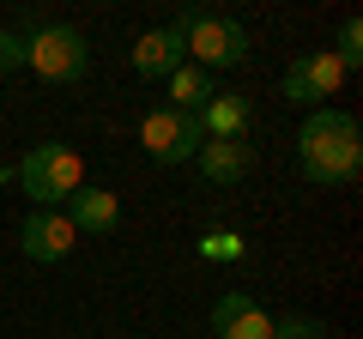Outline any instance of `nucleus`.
Segmentation results:
<instances>
[{
    "label": "nucleus",
    "instance_id": "f257e3e1",
    "mask_svg": "<svg viewBox=\"0 0 363 339\" xmlns=\"http://www.w3.org/2000/svg\"><path fill=\"white\" fill-rule=\"evenodd\" d=\"M297 164L315 188H345L363 170V128L345 109H309L297 133Z\"/></svg>",
    "mask_w": 363,
    "mask_h": 339
},
{
    "label": "nucleus",
    "instance_id": "f03ea898",
    "mask_svg": "<svg viewBox=\"0 0 363 339\" xmlns=\"http://www.w3.org/2000/svg\"><path fill=\"white\" fill-rule=\"evenodd\" d=\"M13 170H18V188L30 194V206H37V212H61V200H73L79 188H85V164H79V152H73V145H61V140L30 145Z\"/></svg>",
    "mask_w": 363,
    "mask_h": 339
},
{
    "label": "nucleus",
    "instance_id": "7ed1b4c3",
    "mask_svg": "<svg viewBox=\"0 0 363 339\" xmlns=\"http://www.w3.org/2000/svg\"><path fill=\"white\" fill-rule=\"evenodd\" d=\"M182 37V55H194L200 73H218V67H242L248 61V30L236 18H218L206 6H188L182 18H169Z\"/></svg>",
    "mask_w": 363,
    "mask_h": 339
},
{
    "label": "nucleus",
    "instance_id": "20e7f679",
    "mask_svg": "<svg viewBox=\"0 0 363 339\" xmlns=\"http://www.w3.org/2000/svg\"><path fill=\"white\" fill-rule=\"evenodd\" d=\"M18 43H25V67L49 85H79L91 73V43L73 25H30Z\"/></svg>",
    "mask_w": 363,
    "mask_h": 339
},
{
    "label": "nucleus",
    "instance_id": "39448f33",
    "mask_svg": "<svg viewBox=\"0 0 363 339\" xmlns=\"http://www.w3.org/2000/svg\"><path fill=\"white\" fill-rule=\"evenodd\" d=\"M140 145L152 164H194V152L206 145V133H200V116H182V109H152V116L140 121Z\"/></svg>",
    "mask_w": 363,
    "mask_h": 339
},
{
    "label": "nucleus",
    "instance_id": "423d86ee",
    "mask_svg": "<svg viewBox=\"0 0 363 339\" xmlns=\"http://www.w3.org/2000/svg\"><path fill=\"white\" fill-rule=\"evenodd\" d=\"M345 85V67L333 61V49H315V55H297L285 67V97L303 109H327V97H339Z\"/></svg>",
    "mask_w": 363,
    "mask_h": 339
},
{
    "label": "nucleus",
    "instance_id": "0eeeda50",
    "mask_svg": "<svg viewBox=\"0 0 363 339\" xmlns=\"http://www.w3.org/2000/svg\"><path fill=\"white\" fill-rule=\"evenodd\" d=\"M73 243H79V230L67 224V212H37V206H30V218L18 224V248H25V261H37V267L67 261Z\"/></svg>",
    "mask_w": 363,
    "mask_h": 339
},
{
    "label": "nucleus",
    "instance_id": "6e6552de",
    "mask_svg": "<svg viewBox=\"0 0 363 339\" xmlns=\"http://www.w3.org/2000/svg\"><path fill=\"white\" fill-rule=\"evenodd\" d=\"M212 333L218 339H272V309H260L248 291H224L212 303Z\"/></svg>",
    "mask_w": 363,
    "mask_h": 339
},
{
    "label": "nucleus",
    "instance_id": "1a4fd4ad",
    "mask_svg": "<svg viewBox=\"0 0 363 339\" xmlns=\"http://www.w3.org/2000/svg\"><path fill=\"white\" fill-rule=\"evenodd\" d=\"M67 224H73L79 236H116L121 230V200L109 194V188H79L73 200H67Z\"/></svg>",
    "mask_w": 363,
    "mask_h": 339
},
{
    "label": "nucleus",
    "instance_id": "9d476101",
    "mask_svg": "<svg viewBox=\"0 0 363 339\" xmlns=\"http://www.w3.org/2000/svg\"><path fill=\"white\" fill-rule=\"evenodd\" d=\"M194 164H200V176H206L212 188H236L255 170V152H248V140H206L194 152Z\"/></svg>",
    "mask_w": 363,
    "mask_h": 339
},
{
    "label": "nucleus",
    "instance_id": "9b49d317",
    "mask_svg": "<svg viewBox=\"0 0 363 339\" xmlns=\"http://www.w3.org/2000/svg\"><path fill=\"white\" fill-rule=\"evenodd\" d=\"M128 61H133V73H140V79H169V73L182 67V37H176V25H157V30H145V37H133Z\"/></svg>",
    "mask_w": 363,
    "mask_h": 339
},
{
    "label": "nucleus",
    "instance_id": "f8f14e48",
    "mask_svg": "<svg viewBox=\"0 0 363 339\" xmlns=\"http://www.w3.org/2000/svg\"><path fill=\"white\" fill-rule=\"evenodd\" d=\"M255 128V104L242 91H212V104L200 109V133L206 140H248Z\"/></svg>",
    "mask_w": 363,
    "mask_h": 339
},
{
    "label": "nucleus",
    "instance_id": "ddd939ff",
    "mask_svg": "<svg viewBox=\"0 0 363 339\" xmlns=\"http://www.w3.org/2000/svg\"><path fill=\"white\" fill-rule=\"evenodd\" d=\"M164 85H169V109H182V116H200L212 104V73H200L194 61H182Z\"/></svg>",
    "mask_w": 363,
    "mask_h": 339
},
{
    "label": "nucleus",
    "instance_id": "4468645a",
    "mask_svg": "<svg viewBox=\"0 0 363 339\" xmlns=\"http://www.w3.org/2000/svg\"><path fill=\"white\" fill-rule=\"evenodd\" d=\"M333 61L345 67H363V18H345V25H339V43H333Z\"/></svg>",
    "mask_w": 363,
    "mask_h": 339
},
{
    "label": "nucleus",
    "instance_id": "2eb2a0df",
    "mask_svg": "<svg viewBox=\"0 0 363 339\" xmlns=\"http://www.w3.org/2000/svg\"><path fill=\"white\" fill-rule=\"evenodd\" d=\"M242 236H236V230H206V236H200V261H242Z\"/></svg>",
    "mask_w": 363,
    "mask_h": 339
},
{
    "label": "nucleus",
    "instance_id": "dca6fc26",
    "mask_svg": "<svg viewBox=\"0 0 363 339\" xmlns=\"http://www.w3.org/2000/svg\"><path fill=\"white\" fill-rule=\"evenodd\" d=\"M272 339H327V321H315V315H272Z\"/></svg>",
    "mask_w": 363,
    "mask_h": 339
},
{
    "label": "nucleus",
    "instance_id": "f3484780",
    "mask_svg": "<svg viewBox=\"0 0 363 339\" xmlns=\"http://www.w3.org/2000/svg\"><path fill=\"white\" fill-rule=\"evenodd\" d=\"M18 67H25V43L13 30H0V73H18Z\"/></svg>",
    "mask_w": 363,
    "mask_h": 339
}]
</instances>
